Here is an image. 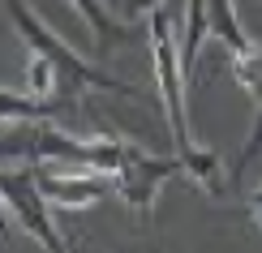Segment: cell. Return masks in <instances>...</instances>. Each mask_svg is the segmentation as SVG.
<instances>
[{
  "label": "cell",
  "instance_id": "1",
  "mask_svg": "<svg viewBox=\"0 0 262 253\" xmlns=\"http://www.w3.org/2000/svg\"><path fill=\"white\" fill-rule=\"evenodd\" d=\"M5 13L9 21L17 26V35L26 39V48H30V56H43L52 64V73H56V86H60V95L64 99H73V95H82V90H112V95H129V99H138L134 86H125L121 78H112L107 69H95V64H86L78 52L64 43L56 30L43 21L35 9L26 5V0H5Z\"/></svg>",
  "mask_w": 262,
  "mask_h": 253
},
{
  "label": "cell",
  "instance_id": "2",
  "mask_svg": "<svg viewBox=\"0 0 262 253\" xmlns=\"http://www.w3.org/2000/svg\"><path fill=\"white\" fill-rule=\"evenodd\" d=\"M150 48H155V82L163 99V116H168V133L177 155H189L198 142L189 133V116H185V64H181V39H177V21L168 9L150 13Z\"/></svg>",
  "mask_w": 262,
  "mask_h": 253
},
{
  "label": "cell",
  "instance_id": "3",
  "mask_svg": "<svg viewBox=\"0 0 262 253\" xmlns=\"http://www.w3.org/2000/svg\"><path fill=\"white\" fill-rule=\"evenodd\" d=\"M0 193H5L9 211L17 215V223L26 227V236H35L43 249L52 253H64L60 227L52 223V211H48V193L39 185V163H26V168H0Z\"/></svg>",
  "mask_w": 262,
  "mask_h": 253
},
{
  "label": "cell",
  "instance_id": "4",
  "mask_svg": "<svg viewBox=\"0 0 262 253\" xmlns=\"http://www.w3.org/2000/svg\"><path fill=\"white\" fill-rule=\"evenodd\" d=\"M177 172H185V163H181V155H168V159H159V155H150V150H134V159L125 163L121 172L112 176L116 180V193L125 197V206L134 215H146L150 219V211H155V197H159V189L172 180Z\"/></svg>",
  "mask_w": 262,
  "mask_h": 253
},
{
  "label": "cell",
  "instance_id": "5",
  "mask_svg": "<svg viewBox=\"0 0 262 253\" xmlns=\"http://www.w3.org/2000/svg\"><path fill=\"white\" fill-rule=\"evenodd\" d=\"M39 185L48 193L52 206H64V211H82V206L103 202L107 193H116V180L107 172H91V168H48L39 163Z\"/></svg>",
  "mask_w": 262,
  "mask_h": 253
},
{
  "label": "cell",
  "instance_id": "6",
  "mask_svg": "<svg viewBox=\"0 0 262 253\" xmlns=\"http://www.w3.org/2000/svg\"><path fill=\"white\" fill-rule=\"evenodd\" d=\"M206 26H211V39H220L228 48V56H241V52L254 48V43L245 39L241 21H236L232 0H206Z\"/></svg>",
  "mask_w": 262,
  "mask_h": 253
},
{
  "label": "cell",
  "instance_id": "7",
  "mask_svg": "<svg viewBox=\"0 0 262 253\" xmlns=\"http://www.w3.org/2000/svg\"><path fill=\"white\" fill-rule=\"evenodd\" d=\"M73 9L86 17V26H91V35H95V48H112V43H125L134 30L121 26V21L112 17V9L103 5V0H69Z\"/></svg>",
  "mask_w": 262,
  "mask_h": 253
},
{
  "label": "cell",
  "instance_id": "8",
  "mask_svg": "<svg viewBox=\"0 0 262 253\" xmlns=\"http://www.w3.org/2000/svg\"><path fill=\"white\" fill-rule=\"evenodd\" d=\"M60 107L43 103V95H13L0 90V120L5 125H30V120H52Z\"/></svg>",
  "mask_w": 262,
  "mask_h": 253
},
{
  "label": "cell",
  "instance_id": "9",
  "mask_svg": "<svg viewBox=\"0 0 262 253\" xmlns=\"http://www.w3.org/2000/svg\"><path fill=\"white\" fill-rule=\"evenodd\" d=\"M232 73H236V86L241 90L262 99V48H249L241 56H232Z\"/></svg>",
  "mask_w": 262,
  "mask_h": 253
},
{
  "label": "cell",
  "instance_id": "10",
  "mask_svg": "<svg viewBox=\"0 0 262 253\" xmlns=\"http://www.w3.org/2000/svg\"><path fill=\"white\" fill-rule=\"evenodd\" d=\"M262 155V99H258V116H254V129H249V142H245V150H241V159H236V168H232V176H241L249 163H254Z\"/></svg>",
  "mask_w": 262,
  "mask_h": 253
},
{
  "label": "cell",
  "instance_id": "11",
  "mask_svg": "<svg viewBox=\"0 0 262 253\" xmlns=\"http://www.w3.org/2000/svg\"><path fill=\"white\" fill-rule=\"evenodd\" d=\"M52 86H56V73H52V64L43 60V56H35V60H30V95H48Z\"/></svg>",
  "mask_w": 262,
  "mask_h": 253
},
{
  "label": "cell",
  "instance_id": "12",
  "mask_svg": "<svg viewBox=\"0 0 262 253\" xmlns=\"http://www.w3.org/2000/svg\"><path fill=\"white\" fill-rule=\"evenodd\" d=\"M112 5V0H107ZM116 9H121L125 17H150L155 9H163V0H116Z\"/></svg>",
  "mask_w": 262,
  "mask_h": 253
},
{
  "label": "cell",
  "instance_id": "13",
  "mask_svg": "<svg viewBox=\"0 0 262 253\" xmlns=\"http://www.w3.org/2000/svg\"><path fill=\"white\" fill-rule=\"evenodd\" d=\"M0 236H9V202H5V193H0Z\"/></svg>",
  "mask_w": 262,
  "mask_h": 253
}]
</instances>
